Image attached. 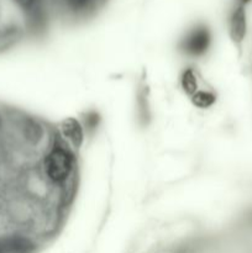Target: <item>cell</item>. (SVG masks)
I'll use <instances>...</instances> for the list:
<instances>
[{"instance_id": "cell-1", "label": "cell", "mask_w": 252, "mask_h": 253, "mask_svg": "<svg viewBox=\"0 0 252 253\" xmlns=\"http://www.w3.org/2000/svg\"><path fill=\"white\" fill-rule=\"evenodd\" d=\"M72 169V158L68 152L62 148H56L46 160V172L53 182H63Z\"/></svg>"}, {"instance_id": "cell-2", "label": "cell", "mask_w": 252, "mask_h": 253, "mask_svg": "<svg viewBox=\"0 0 252 253\" xmlns=\"http://www.w3.org/2000/svg\"><path fill=\"white\" fill-rule=\"evenodd\" d=\"M210 43V34L205 27L194 29L184 40V49L190 54H203Z\"/></svg>"}, {"instance_id": "cell-3", "label": "cell", "mask_w": 252, "mask_h": 253, "mask_svg": "<svg viewBox=\"0 0 252 253\" xmlns=\"http://www.w3.org/2000/svg\"><path fill=\"white\" fill-rule=\"evenodd\" d=\"M247 29L246 12L242 5H237L230 17V36L236 43H240L245 39Z\"/></svg>"}, {"instance_id": "cell-4", "label": "cell", "mask_w": 252, "mask_h": 253, "mask_svg": "<svg viewBox=\"0 0 252 253\" xmlns=\"http://www.w3.org/2000/svg\"><path fill=\"white\" fill-rule=\"evenodd\" d=\"M62 130H63L64 136L69 138L74 146H81L82 141H83V131H82L78 121L74 119H68L62 125Z\"/></svg>"}, {"instance_id": "cell-5", "label": "cell", "mask_w": 252, "mask_h": 253, "mask_svg": "<svg viewBox=\"0 0 252 253\" xmlns=\"http://www.w3.org/2000/svg\"><path fill=\"white\" fill-rule=\"evenodd\" d=\"M4 244L6 253H30L32 250V245L22 237L4 240Z\"/></svg>"}, {"instance_id": "cell-6", "label": "cell", "mask_w": 252, "mask_h": 253, "mask_svg": "<svg viewBox=\"0 0 252 253\" xmlns=\"http://www.w3.org/2000/svg\"><path fill=\"white\" fill-rule=\"evenodd\" d=\"M182 84L183 88L188 94L195 93V90H197V79H195L194 73L192 71L185 72L182 79Z\"/></svg>"}, {"instance_id": "cell-7", "label": "cell", "mask_w": 252, "mask_h": 253, "mask_svg": "<svg viewBox=\"0 0 252 253\" xmlns=\"http://www.w3.org/2000/svg\"><path fill=\"white\" fill-rule=\"evenodd\" d=\"M215 98L214 95L209 93H204V91H200V93H197L194 95V101L195 105L200 106V108H207V106H210L212 103H214Z\"/></svg>"}, {"instance_id": "cell-8", "label": "cell", "mask_w": 252, "mask_h": 253, "mask_svg": "<svg viewBox=\"0 0 252 253\" xmlns=\"http://www.w3.org/2000/svg\"><path fill=\"white\" fill-rule=\"evenodd\" d=\"M21 9L27 10V11H32L36 9L40 4V0H14Z\"/></svg>"}, {"instance_id": "cell-9", "label": "cell", "mask_w": 252, "mask_h": 253, "mask_svg": "<svg viewBox=\"0 0 252 253\" xmlns=\"http://www.w3.org/2000/svg\"><path fill=\"white\" fill-rule=\"evenodd\" d=\"M0 253H6V250H5V244L4 240H0Z\"/></svg>"}, {"instance_id": "cell-10", "label": "cell", "mask_w": 252, "mask_h": 253, "mask_svg": "<svg viewBox=\"0 0 252 253\" xmlns=\"http://www.w3.org/2000/svg\"><path fill=\"white\" fill-rule=\"evenodd\" d=\"M249 1H251V0H239V5H242V6H244V5H246Z\"/></svg>"}]
</instances>
